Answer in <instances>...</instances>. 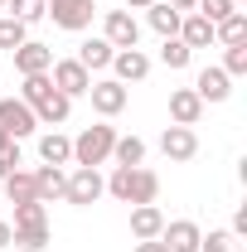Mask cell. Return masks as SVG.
Instances as JSON below:
<instances>
[{
    "mask_svg": "<svg viewBox=\"0 0 247 252\" xmlns=\"http://www.w3.org/2000/svg\"><path fill=\"white\" fill-rule=\"evenodd\" d=\"M112 54H117V49H112L107 39H83V44H78V63H83L88 73H102V68H112Z\"/></svg>",
    "mask_w": 247,
    "mask_h": 252,
    "instance_id": "20",
    "label": "cell"
},
{
    "mask_svg": "<svg viewBox=\"0 0 247 252\" xmlns=\"http://www.w3.org/2000/svg\"><path fill=\"white\" fill-rule=\"evenodd\" d=\"M49 88H54V83H49V73H34V78H25V88H20V102H25V107H34Z\"/></svg>",
    "mask_w": 247,
    "mask_h": 252,
    "instance_id": "31",
    "label": "cell"
},
{
    "mask_svg": "<svg viewBox=\"0 0 247 252\" xmlns=\"http://www.w3.org/2000/svg\"><path fill=\"white\" fill-rule=\"evenodd\" d=\"M34 126L39 122H34V112L20 102V97H0V131H5L10 141H25Z\"/></svg>",
    "mask_w": 247,
    "mask_h": 252,
    "instance_id": "7",
    "label": "cell"
},
{
    "mask_svg": "<svg viewBox=\"0 0 247 252\" xmlns=\"http://www.w3.org/2000/svg\"><path fill=\"white\" fill-rule=\"evenodd\" d=\"M30 39V25L25 20H15V15H0V49L10 54V49H20Z\"/></svg>",
    "mask_w": 247,
    "mask_h": 252,
    "instance_id": "26",
    "label": "cell"
},
{
    "mask_svg": "<svg viewBox=\"0 0 247 252\" xmlns=\"http://www.w3.org/2000/svg\"><path fill=\"white\" fill-rule=\"evenodd\" d=\"M155 194H160V175L146 170V165H131V175H126V204H155Z\"/></svg>",
    "mask_w": 247,
    "mask_h": 252,
    "instance_id": "13",
    "label": "cell"
},
{
    "mask_svg": "<svg viewBox=\"0 0 247 252\" xmlns=\"http://www.w3.org/2000/svg\"><path fill=\"white\" fill-rule=\"evenodd\" d=\"M0 248H10V223L0 219Z\"/></svg>",
    "mask_w": 247,
    "mask_h": 252,
    "instance_id": "37",
    "label": "cell"
},
{
    "mask_svg": "<svg viewBox=\"0 0 247 252\" xmlns=\"http://www.w3.org/2000/svg\"><path fill=\"white\" fill-rule=\"evenodd\" d=\"M49 83H54L63 97H88V88H93V73H88L78 59H59L54 68H49Z\"/></svg>",
    "mask_w": 247,
    "mask_h": 252,
    "instance_id": "4",
    "label": "cell"
},
{
    "mask_svg": "<svg viewBox=\"0 0 247 252\" xmlns=\"http://www.w3.org/2000/svg\"><path fill=\"white\" fill-rule=\"evenodd\" d=\"M10 146H15V141H10V136H5V131H0V156H5V151H10Z\"/></svg>",
    "mask_w": 247,
    "mask_h": 252,
    "instance_id": "39",
    "label": "cell"
},
{
    "mask_svg": "<svg viewBox=\"0 0 247 252\" xmlns=\"http://www.w3.org/2000/svg\"><path fill=\"white\" fill-rule=\"evenodd\" d=\"M34 228H49V204H15V223L10 233H34Z\"/></svg>",
    "mask_w": 247,
    "mask_h": 252,
    "instance_id": "21",
    "label": "cell"
},
{
    "mask_svg": "<svg viewBox=\"0 0 247 252\" xmlns=\"http://www.w3.org/2000/svg\"><path fill=\"white\" fill-rule=\"evenodd\" d=\"M30 112H34V122H39V126H63L68 117H73V97H63L59 88H49Z\"/></svg>",
    "mask_w": 247,
    "mask_h": 252,
    "instance_id": "10",
    "label": "cell"
},
{
    "mask_svg": "<svg viewBox=\"0 0 247 252\" xmlns=\"http://www.w3.org/2000/svg\"><path fill=\"white\" fill-rule=\"evenodd\" d=\"M10 59H15V73H20V78H34V73H49V68H54V49L25 39L20 49H10Z\"/></svg>",
    "mask_w": 247,
    "mask_h": 252,
    "instance_id": "9",
    "label": "cell"
},
{
    "mask_svg": "<svg viewBox=\"0 0 247 252\" xmlns=\"http://www.w3.org/2000/svg\"><path fill=\"white\" fill-rule=\"evenodd\" d=\"M233 10H238L233 0H194V15H204L209 25H218V20H228Z\"/></svg>",
    "mask_w": 247,
    "mask_h": 252,
    "instance_id": "29",
    "label": "cell"
},
{
    "mask_svg": "<svg viewBox=\"0 0 247 252\" xmlns=\"http://www.w3.org/2000/svg\"><path fill=\"white\" fill-rule=\"evenodd\" d=\"M107 194V180H102V170L93 165H78L73 175H68V189H63V204H78V209H88Z\"/></svg>",
    "mask_w": 247,
    "mask_h": 252,
    "instance_id": "3",
    "label": "cell"
},
{
    "mask_svg": "<svg viewBox=\"0 0 247 252\" xmlns=\"http://www.w3.org/2000/svg\"><path fill=\"white\" fill-rule=\"evenodd\" d=\"M165 5H170V10H180V15H189V10H194V0H165Z\"/></svg>",
    "mask_w": 247,
    "mask_h": 252,
    "instance_id": "36",
    "label": "cell"
},
{
    "mask_svg": "<svg viewBox=\"0 0 247 252\" xmlns=\"http://www.w3.org/2000/svg\"><path fill=\"white\" fill-rule=\"evenodd\" d=\"M214 44H223V49L247 44V15H243V10H233L228 20H218V25H214Z\"/></svg>",
    "mask_w": 247,
    "mask_h": 252,
    "instance_id": "22",
    "label": "cell"
},
{
    "mask_svg": "<svg viewBox=\"0 0 247 252\" xmlns=\"http://www.w3.org/2000/svg\"><path fill=\"white\" fill-rule=\"evenodd\" d=\"M5 10H10L15 20H25V25H34V20H44V5H39V0H10Z\"/></svg>",
    "mask_w": 247,
    "mask_h": 252,
    "instance_id": "33",
    "label": "cell"
},
{
    "mask_svg": "<svg viewBox=\"0 0 247 252\" xmlns=\"http://www.w3.org/2000/svg\"><path fill=\"white\" fill-rule=\"evenodd\" d=\"M160 228H165V214H160L155 204H136V209H131V238H136V243L160 238Z\"/></svg>",
    "mask_w": 247,
    "mask_h": 252,
    "instance_id": "15",
    "label": "cell"
},
{
    "mask_svg": "<svg viewBox=\"0 0 247 252\" xmlns=\"http://www.w3.org/2000/svg\"><path fill=\"white\" fill-rule=\"evenodd\" d=\"M160 151H165V160H175V165L194 160V156H199V136H194V126H165V131H160Z\"/></svg>",
    "mask_w": 247,
    "mask_h": 252,
    "instance_id": "8",
    "label": "cell"
},
{
    "mask_svg": "<svg viewBox=\"0 0 247 252\" xmlns=\"http://www.w3.org/2000/svg\"><path fill=\"white\" fill-rule=\"evenodd\" d=\"M199 117H204L199 93L194 88H175L170 93V126H199Z\"/></svg>",
    "mask_w": 247,
    "mask_h": 252,
    "instance_id": "12",
    "label": "cell"
},
{
    "mask_svg": "<svg viewBox=\"0 0 247 252\" xmlns=\"http://www.w3.org/2000/svg\"><path fill=\"white\" fill-rule=\"evenodd\" d=\"M223 73H228V78H243L247 73V44H233V49L223 54Z\"/></svg>",
    "mask_w": 247,
    "mask_h": 252,
    "instance_id": "32",
    "label": "cell"
},
{
    "mask_svg": "<svg viewBox=\"0 0 247 252\" xmlns=\"http://www.w3.org/2000/svg\"><path fill=\"white\" fill-rule=\"evenodd\" d=\"M155 0H126V10H151Z\"/></svg>",
    "mask_w": 247,
    "mask_h": 252,
    "instance_id": "38",
    "label": "cell"
},
{
    "mask_svg": "<svg viewBox=\"0 0 247 252\" xmlns=\"http://www.w3.org/2000/svg\"><path fill=\"white\" fill-rule=\"evenodd\" d=\"M233 5H238V10H243V5H247V0H233Z\"/></svg>",
    "mask_w": 247,
    "mask_h": 252,
    "instance_id": "40",
    "label": "cell"
},
{
    "mask_svg": "<svg viewBox=\"0 0 247 252\" xmlns=\"http://www.w3.org/2000/svg\"><path fill=\"white\" fill-rule=\"evenodd\" d=\"M5 194H10V204H34L39 194H34V170H15L10 180H0Z\"/></svg>",
    "mask_w": 247,
    "mask_h": 252,
    "instance_id": "24",
    "label": "cell"
},
{
    "mask_svg": "<svg viewBox=\"0 0 247 252\" xmlns=\"http://www.w3.org/2000/svg\"><path fill=\"white\" fill-rule=\"evenodd\" d=\"M146 15H151V30L160 34V39H175V34H180V20H185V15H180V10H170L165 0H155Z\"/></svg>",
    "mask_w": 247,
    "mask_h": 252,
    "instance_id": "23",
    "label": "cell"
},
{
    "mask_svg": "<svg viewBox=\"0 0 247 252\" xmlns=\"http://www.w3.org/2000/svg\"><path fill=\"white\" fill-rule=\"evenodd\" d=\"M199 252H243V243H238L228 228H214V233L199 238Z\"/></svg>",
    "mask_w": 247,
    "mask_h": 252,
    "instance_id": "28",
    "label": "cell"
},
{
    "mask_svg": "<svg viewBox=\"0 0 247 252\" xmlns=\"http://www.w3.org/2000/svg\"><path fill=\"white\" fill-rule=\"evenodd\" d=\"M175 39L189 44V49H209V44H214V25H209L204 15H194V10H189L185 20H180V34H175Z\"/></svg>",
    "mask_w": 247,
    "mask_h": 252,
    "instance_id": "18",
    "label": "cell"
},
{
    "mask_svg": "<svg viewBox=\"0 0 247 252\" xmlns=\"http://www.w3.org/2000/svg\"><path fill=\"white\" fill-rule=\"evenodd\" d=\"M228 83H233V78H228L223 68H204V73L194 78V93H199V102H228V93H233Z\"/></svg>",
    "mask_w": 247,
    "mask_h": 252,
    "instance_id": "16",
    "label": "cell"
},
{
    "mask_svg": "<svg viewBox=\"0 0 247 252\" xmlns=\"http://www.w3.org/2000/svg\"><path fill=\"white\" fill-rule=\"evenodd\" d=\"M15 170H20V146H10V151L0 156V180H10Z\"/></svg>",
    "mask_w": 247,
    "mask_h": 252,
    "instance_id": "34",
    "label": "cell"
},
{
    "mask_svg": "<svg viewBox=\"0 0 247 252\" xmlns=\"http://www.w3.org/2000/svg\"><path fill=\"white\" fill-rule=\"evenodd\" d=\"M112 68H117V83H146L151 78V59L141 49H117L112 54Z\"/></svg>",
    "mask_w": 247,
    "mask_h": 252,
    "instance_id": "14",
    "label": "cell"
},
{
    "mask_svg": "<svg viewBox=\"0 0 247 252\" xmlns=\"http://www.w3.org/2000/svg\"><path fill=\"white\" fill-rule=\"evenodd\" d=\"M0 5H10V0H0Z\"/></svg>",
    "mask_w": 247,
    "mask_h": 252,
    "instance_id": "41",
    "label": "cell"
},
{
    "mask_svg": "<svg viewBox=\"0 0 247 252\" xmlns=\"http://www.w3.org/2000/svg\"><path fill=\"white\" fill-rule=\"evenodd\" d=\"M102 39H107L112 49H136V44H141V25H136V15H131V10H107V20H102Z\"/></svg>",
    "mask_w": 247,
    "mask_h": 252,
    "instance_id": "5",
    "label": "cell"
},
{
    "mask_svg": "<svg viewBox=\"0 0 247 252\" xmlns=\"http://www.w3.org/2000/svg\"><path fill=\"white\" fill-rule=\"evenodd\" d=\"M10 248H20V252H44V248H49V228H34V233H10Z\"/></svg>",
    "mask_w": 247,
    "mask_h": 252,
    "instance_id": "30",
    "label": "cell"
},
{
    "mask_svg": "<svg viewBox=\"0 0 247 252\" xmlns=\"http://www.w3.org/2000/svg\"><path fill=\"white\" fill-rule=\"evenodd\" d=\"M63 189H68V175H63L59 165H39V170H34V194H39V204L63 199Z\"/></svg>",
    "mask_w": 247,
    "mask_h": 252,
    "instance_id": "17",
    "label": "cell"
},
{
    "mask_svg": "<svg viewBox=\"0 0 247 252\" xmlns=\"http://www.w3.org/2000/svg\"><path fill=\"white\" fill-rule=\"evenodd\" d=\"M199 238H204V233H199L194 219H175V223L160 228V243H165L170 252H199Z\"/></svg>",
    "mask_w": 247,
    "mask_h": 252,
    "instance_id": "11",
    "label": "cell"
},
{
    "mask_svg": "<svg viewBox=\"0 0 247 252\" xmlns=\"http://www.w3.org/2000/svg\"><path fill=\"white\" fill-rule=\"evenodd\" d=\"M189 59H194V49H189V44H180V39H165V44H160V63H165L170 73L189 68Z\"/></svg>",
    "mask_w": 247,
    "mask_h": 252,
    "instance_id": "27",
    "label": "cell"
},
{
    "mask_svg": "<svg viewBox=\"0 0 247 252\" xmlns=\"http://www.w3.org/2000/svg\"><path fill=\"white\" fill-rule=\"evenodd\" d=\"M136 252H170V248H165L160 238H151V243H136Z\"/></svg>",
    "mask_w": 247,
    "mask_h": 252,
    "instance_id": "35",
    "label": "cell"
},
{
    "mask_svg": "<svg viewBox=\"0 0 247 252\" xmlns=\"http://www.w3.org/2000/svg\"><path fill=\"white\" fill-rule=\"evenodd\" d=\"M88 97H93V112H97V117H122L126 102H131L126 83H117V78H102V83H93V88H88Z\"/></svg>",
    "mask_w": 247,
    "mask_h": 252,
    "instance_id": "6",
    "label": "cell"
},
{
    "mask_svg": "<svg viewBox=\"0 0 247 252\" xmlns=\"http://www.w3.org/2000/svg\"><path fill=\"white\" fill-rule=\"evenodd\" d=\"M44 15L68 34H83L97 15V0H44Z\"/></svg>",
    "mask_w": 247,
    "mask_h": 252,
    "instance_id": "2",
    "label": "cell"
},
{
    "mask_svg": "<svg viewBox=\"0 0 247 252\" xmlns=\"http://www.w3.org/2000/svg\"><path fill=\"white\" fill-rule=\"evenodd\" d=\"M39 5H44V0H39Z\"/></svg>",
    "mask_w": 247,
    "mask_h": 252,
    "instance_id": "42",
    "label": "cell"
},
{
    "mask_svg": "<svg viewBox=\"0 0 247 252\" xmlns=\"http://www.w3.org/2000/svg\"><path fill=\"white\" fill-rule=\"evenodd\" d=\"M112 160H117V165H146V141H141V136H117Z\"/></svg>",
    "mask_w": 247,
    "mask_h": 252,
    "instance_id": "25",
    "label": "cell"
},
{
    "mask_svg": "<svg viewBox=\"0 0 247 252\" xmlns=\"http://www.w3.org/2000/svg\"><path fill=\"white\" fill-rule=\"evenodd\" d=\"M39 160L44 165H73V141L63 136V131H49V136H39Z\"/></svg>",
    "mask_w": 247,
    "mask_h": 252,
    "instance_id": "19",
    "label": "cell"
},
{
    "mask_svg": "<svg viewBox=\"0 0 247 252\" xmlns=\"http://www.w3.org/2000/svg\"><path fill=\"white\" fill-rule=\"evenodd\" d=\"M112 146H117V126H88L78 141H73V165H107L112 160Z\"/></svg>",
    "mask_w": 247,
    "mask_h": 252,
    "instance_id": "1",
    "label": "cell"
}]
</instances>
